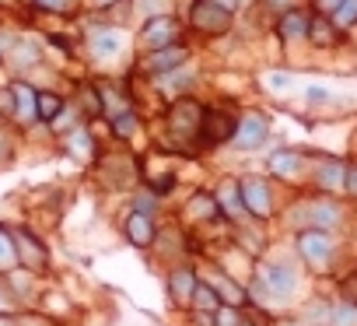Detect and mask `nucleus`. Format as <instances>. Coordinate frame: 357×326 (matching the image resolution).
<instances>
[{"label":"nucleus","mask_w":357,"mask_h":326,"mask_svg":"<svg viewBox=\"0 0 357 326\" xmlns=\"http://www.w3.org/2000/svg\"><path fill=\"white\" fill-rule=\"evenodd\" d=\"M200 119H204V102H197V98H190V95L168 102L165 123H168V133H172L175 140H193V144H197Z\"/></svg>","instance_id":"nucleus-1"},{"label":"nucleus","mask_w":357,"mask_h":326,"mask_svg":"<svg viewBox=\"0 0 357 326\" xmlns=\"http://www.w3.org/2000/svg\"><path fill=\"white\" fill-rule=\"evenodd\" d=\"M190 25H193V32H200V36H207V39H218V36L231 32L235 15L225 11V8H218L214 0H193V8H190Z\"/></svg>","instance_id":"nucleus-2"},{"label":"nucleus","mask_w":357,"mask_h":326,"mask_svg":"<svg viewBox=\"0 0 357 326\" xmlns=\"http://www.w3.org/2000/svg\"><path fill=\"white\" fill-rule=\"evenodd\" d=\"M235 112L228 109H218V105H204V119H200V130H197V144L200 147H221L235 137Z\"/></svg>","instance_id":"nucleus-3"},{"label":"nucleus","mask_w":357,"mask_h":326,"mask_svg":"<svg viewBox=\"0 0 357 326\" xmlns=\"http://www.w3.org/2000/svg\"><path fill=\"white\" fill-rule=\"evenodd\" d=\"M238 186H242L245 214L256 218V221H270V218H273V186H270V179H263V176H245V179H238Z\"/></svg>","instance_id":"nucleus-4"},{"label":"nucleus","mask_w":357,"mask_h":326,"mask_svg":"<svg viewBox=\"0 0 357 326\" xmlns=\"http://www.w3.org/2000/svg\"><path fill=\"white\" fill-rule=\"evenodd\" d=\"M178 36H183V25H178L175 15H151L144 18V29H140V46L144 50H161V46H172L178 43Z\"/></svg>","instance_id":"nucleus-5"},{"label":"nucleus","mask_w":357,"mask_h":326,"mask_svg":"<svg viewBox=\"0 0 357 326\" xmlns=\"http://www.w3.org/2000/svg\"><path fill=\"white\" fill-rule=\"evenodd\" d=\"M11 235H15V249H18V267H25L32 274H43L50 267L46 242L36 232H29V228H11Z\"/></svg>","instance_id":"nucleus-6"},{"label":"nucleus","mask_w":357,"mask_h":326,"mask_svg":"<svg viewBox=\"0 0 357 326\" xmlns=\"http://www.w3.org/2000/svg\"><path fill=\"white\" fill-rule=\"evenodd\" d=\"M294 246H298V256H301L308 267H315V270L329 267V260H333V239H329V232H322V228H305V232H298Z\"/></svg>","instance_id":"nucleus-7"},{"label":"nucleus","mask_w":357,"mask_h":326,"mask_svg":"<svg viewBox=\"0 0 357 326\" xmlns=\"http://www.w3.org/2000/svg\"><path fill=\"white\" fill-rule=\"evenodd\" d=\"M256 281L266 288V295H273V298H287V295H294V288H298V274H294V267H287L284 260H270V263H263L259 270H256Z\"/></svg>","instance_id":"nucleus-8"},{"label":"nucleus","mask_w":357,"mask_h":326,"mask_svg":"<svg viewBox=\"0 0 357 326\" xmlns=\"http://www.w3.org/2000/svg\"><path fill=\"white\" fill-rule=\"evenodd\" d=\"M266 137H270V119H266L263 112H245V116L235 123L231 144H235L238 151H259V147L266 144Z\"/></svg>","instance_id":"nucleus-9"},{"label":"nucleus","mask_w":357,"mask_h":326,"mask_svg":"<svg viewBox=\"0 0 357 326\" xmlns=\"http://www.w3.org/2000/svg\"><path fill=\"white\" fill-rule=\"evenodd\" d=\"M186 64H190V46L172 43V46H161V50H147L140 67H144L151 77H158V74H168V71L186 67Z\"/></svg>","instance_id":"nucleus-10"},{"label":"nucleus","mask_w":357,"mask_h":326,"mask_svg":"<svg viewBox=\"0 0 357 326\" xmlns=\"http://www.w3.org/2000/svg\"><path fill=\"white\" fill-rule=\"evenodd\" d=\"M312 179H315V186L322 193H343V186H347V161L343 158H319Z\"/></svg>","instance_id":"nucleus-11"},{"label":"nucleus","mask_w":357,"mask_h":326,"mask_svg":"<svg viewBox=\"0 0 357 326\" xmlns=\"http://www.w3.org/2000/svg\"><path fill=\"white\" fill-rule=\"evenodd\" d=\"M95 84V91H98V105H102V116L112 123L116 116H123V112H130L133 109V102H130V95L119 88V84H112V81H105V77H98V81H91Z\"/></svg>","instance_id":"nucleus-12"},{"label":"nucleus","mask_w":357,"mask_h":326,"mask_svg":"<svg viewBox=\"0 0 357 326\" xmlns=\"http://www.w3.org/2000/svg\"><path fill=\"white\" fill-rule=\"evenodd\" d=\"M308 25H312V15L305 8H287L277 15V36L284 43H305L308 39Z\"/></svg>","instance_id":"nucleus-13"},{"label":"nucleus","mask_w":357,"mask_h":326,"mask_svg":"<svg viewBox=\"0 0 357 326\" xmlns=\"http://www.w3.org/2000/svg\"><path fill=\"white\" fill-rule=\"evenodd\" d=\"M11 91H15V119L22 126L39 123V91L29 81H11Z\"/></svg>","instance_id":"nucleus-14"},{"label":"nucleus","mask_w":357,"mask_h":326,"mask_svg":"<svg viewBox=\"0 0 357 326\" xmlns=\"http://www.w3.org/2000/svg\"><path fill=\"white\" fill-rule=\"evenodd\" d=\"M197 284H200V277H197V270H193V267H175V270L168 274V298H172L175 305L190 309Z\"/></svg>","instance_id":"nucleus-15"},{"label":"nucleus","mask_w":357,"mask_h":326,"mask_svg":"<svg viewBox=\"0 0 357 326\" xmlns=\"http://www.w3.org/2000/svg\"><path fill=\"white\" fill-rule=\"evenodd\" d=\"M63 151H67L70 158L84 161V165H91V161L98 158V144H95V137H91L88 126H74V130H67V133H63Z\"/></svg>","instance_id":"nucleus-16"},{"label":"nucleus","mask_w":357,"mask_h":326,"mask_svg":"<svg viewBox=\"0 0 357 326\" xmlns=\"http://www.w3.org/2000/svg\"><path fill=\"white\" fill-rule=\"evenodd\" d=\"M123 232H126L130 246H137V249H147V246H154V239H158V225H154V214H140V211H130V218H126Z\"/></svg>","instance_id":"nucleus-17"},{"label":"nucleus","mask_w":357,"mask_h":326,"mask_svg":"<svg viewBox=\"0 0 357 326\" xmlns=\"http://www.w3.org/2000/svg\"><path fill=\"white\" fill-rule=\"evenodd\" d=\"M270 172L277 179H298L305 172V151L298 147H280L270 154Z\"/></svg>","instance_id":"nucleus-18"},{"label":"nucleus","mask_w":357,"mask_h":326,"mask_svg":"<svg viewBox=\"0 0 357 326\" xmlns=\"http://www.w3.org/2000/svg\"><path fill=\"white\" fill-rule=\"evenodd\" d=\"M154 88H158L168 102H175V98H183V95L193 91V74H190L186 67L168 71V74H158V77H154Z\"/></svg>","instance_id":"nucleus-19"},{"label":"nucleus","mask_w":357,"mask_h":326,"mask_svg":"<svg viewBox=\"0 0 357 326\" xmlns=\"http://www.w3.org/2000/svg\"><path fill=\"white\" fill-rule=\"evenodd\" d=\"M214 197H218V207H221L225 218H231V221L245 218V204H242V186H238V179H225Z\"/></svg>","instance_id":"nucleus-20"},{"label":"nucleus","mask_w":357,"mask_h":326,"mask_svg":"<svg viewBox=\"0 0 357 326\" xmlns=\"http://www.w3.org/2000/svg\"><path fill=\"white\" fill-rule=\"evenodd\" d=\"M207 284L218 291V298H221L225 305H235V309H245V305H249V291H245L235 277H228V274H221V270H218Z\"/></svg>","instance_id":"nucleus-21"},{"label":"nucleus","mask_w":357,"mask_h":326,"mask_svg":"<svg viewBox=\"0 0 357 326\" xmlns=\"http://www.w3.org/2000/svg\"><path fill=\"white\" fill-rule=\"evenodd\" d=\"M308 221H312V228H322V232H333L340 221H343V211H340V204L336 200H312L308 204Z\"/></svg>","instance_id":"nucleus-22"},{"label":"nucleus","mask_w":357,"mask_h":326,"mask_svg":"<svg viewBox=\"0 0 357 326\" xmlns=\"http://www.w3.org/2000/svg\"><path fill=\"white\" fill-rule=\"evenodd\" d=\"M340 39H343V32L333 25V18H329V15H312V25H308V43H315L319 50H333Z\"/></svg>","instance_id":"nucleus-23"},{"label":"nucleus","mask_w":357,"mask_h":326,"mask_svg":"<svg viewBox=\"0 0 357 326\" xmlns=\"http://www.w3.org/2000/svg\"><path fill=\"white\" fill-rule=\"evenodd\" d=\"M186 218H190V221H197V225L218 221V218H221L218 197H214V193H193V197H190V204H186Z\"/></svg>","instance_id":"nucleus-24"},{"label":"nucleus","mask_w":357,"mask_h":326,"mask_svg":"<svg viewBox=\"0 0 357 326\" xmlns=\"http://www.w3.org/2000/svg\"><path fill=\"white\" fill-rule=\"evenodd\" d=\"M88 46H91V57L109 60V57H116V53L123 50V36H119L116 29H95L91 39H88Z\"/></svg>","instance_id":"nucleus-25"},{"label":"nucleus","mask_w":357,"mask_h":326,"mask_svg":"<svg viewBox=\"0 0 357 326\" xmlns=\"http://www.w3.org/2000/svg\"><path fill=\"white\" fill-rule=\"evenodd\" d=\"M4 60H8L15 71H29V67H36V64L43 60V53H39L36 43H29V39H15L11 50L4 53Z\"/></svg>","instance_id":"nucleus-26"},{"label":"nucleus","mask_w":357,"mask_h":326,"mask_svg":"<svg viewBox=\"0 0 357 326\" xmlns=\"http://www.w3.org/2000/svg\"><path fill=\"white\" fill-rule=\"evenodd\" d=\"M221 305H225V302L218 298V291H214L207 281H200V284H197V291H193V302H190V309H193V312H218Z\"/></svg>","instance_id":"nucleus-27"},{"label":"nucleus","mask_w":357,"mask_h":326,"mask_svg":"<svg viewBox=\"0 0 357 326\" xmlns=\"http://www.w3.org/2000/svg\"><path fill=\"white\" fill-rule=\"evenodd\" d=\"M67 105V98L63 95H56V91H39V123H53L56 116H60V109Z\"/></svg>","instance_id":"nucleus-28"},{"label":"nucleus","mask_w":357,"mask_h":326,"mask_svg":"<svg viewBox=\"0 0 357 326\" xmlns=\"http://www.w3.org/2000/svg\"><path fill=\"white\" fill-rule=\"evenodd\" d=\"M18 267V249H15V235H11V228H4L0 225V270H15Z\"/></svg>","instance_id":"nucleus-29"},{"label":"nucleus","mask_w":357,"mask_h":326,"mask_svg":"<svg viewBox=\"0 0 357 326\" xmlns=\"http://www.w3.org/2000/svg\"><path fill=\"white\" fill-rule=\"evenodd\" d=\"M329 18H333V25H336L340 32L354 29V25H357V0H340V8H336Z\"/></svg>","instance_id":"nucleus-30"},{"label":"nucleus","mask_w":357,"mask_h":326,"mask_svg":"<svg viewBox=\"0 0 357 326\" xmlns=\"http://www.w3.org/2000/svg\"><path fill=\"white\" fill-rule=\"evenodd\" d=\"M137 126H140V116L130 109V112H123V116H116L112 119V133L119 137V140H130L133 133H137Z\"/></svg>","instance_id":"nucleus-31"},{"label":"nucleus","mask_w":357,"mask_h":326,"mask_svg":"<svg viewBox=\"0 0 357 326\" xmlns=\"http://www.w3.org/2000/svg\"><path fill=\"white\" fill-rule=\"evenodd\" d=\"M77 119H81V112H77V105H74V102H67V105L60 109V116H56V119H53L50 126H53L56 133H60V130L67 133V130H74V126H77Z\"/></svg>","instance_id":"nucleus-32"},{"label":"nucleus","mask_w":357,"mask_h":326,"mask_svg":"<svg viewBox=\"0 0 357 326\" xmlns=\"http://www.w3.org/2000/svg\"><path fill=\"white\" fill-rule=\"evenodd\" d=\"M333 326H357V305L343 302L333 309Z\"/></svg>","instance_id":"nucleus-33"},{"label":"nucleus","mask_w":357,"mask_h":326,"mask_svg":"<svg viewBox=\"0 0 357 326\" xmlns=\"http://www.w3.org/2000/svg\"><path fill=\"white\" fill-rule=\"evenodd\" d=\"M133 211H140V214H154L158 211V193L147 186L144 193H137V200H133Z\"/></svg>","instance_id":"nucleus-34"},{"label":"nucleus","mask_w":357,"mask_h":326,"mask_svg":"<svg viewBox=\"0 0 357 326\" xmlns=\"http://www.w3.org/2000/svg\"><path fill=\"white\" fill-rule=\"evenodd\" d=\"M238 323H242V312L235 305H221L214 312V326H238Z\"/></svg>","instance_id":"nucleus-35"},{"label":"nucleus","mask_w":357,"mask_h":326,"mask_svg":"<svg viewBox=\"0 0 357 326\" xmlns=\"http://www.w3.org/2000/svg\"><path fill=\"white\" fill-rule=\"evenodd\" d=\"M0 116L15 119V91H11V84H0Z\"/></svg>","instance_id":"nucleus-36"},{"label":"nucleus","mask_w":357,"mask_h":326,"mask_svg":"<svg viewBox=\"0 0 357 326\" xmlns=\"http://www.w3.org/2000/svg\"><path fill=\"white\" fill-rule=\"evenodd\" d=\"M36 8H43L50 15H63V11L74 8V0H36Z\"/></svg>","instance_id":"nucleus-37"},{"label":"nucleus","mask_w":357,"mask_h":326,"mask_svg":"<svg viewBox=\"0 0 357 326\" xmlns=\"http://www.w3.org/2000/svg\"><path fill=\"white\" fill-rule=\"evenodd\" d=\"M137 4V11L144 15V18H151V15H165V0H133Z\"/></svg>","instance_id":"nucleus-38"},{"label":"nucleus","mask_w":357,"mask_h":326,"mask_svg":"<svg viewBox=\"0 0 357 326\" xmlns=\"http://www.w3.org/2000/svg\"><path fill=\"white\" fill-rule=\"evenodd\" d=\"M18 326H56L53 319H46V316H18Z\"/></svg>","instance_id":"nucleus-39"},{"label":"nucleus","mask_w":357,"mask_h":326,"mask_svg":"<svg viewBox=\"0 0 357 326\" xmlns=\"http://www.w3.org/2000/svg\"><path fill=\"white\" fill-rule=\"evenodd\" d=\"M343 193L357 197V165H347V186H343Z\"/></svg>","instance_id":"nucleus-40"},{"label":"nucleus","mask_w":357,"mask_h":326,"mask_svg":"<svg viewBox=\"0 0 357 326\" xmlns=\"http://www.w3.org/2000/svg\"><path fill=\"white\" fill-rule=\"evenodd\" d=\"M336 8H340V0H315V11L319 15H333Z\"/></svg>","instance_id":"nucleus-41"},{"label":"nucleus","mask_w":357,"mask_h":326,"mask_svg":"<svg viewBox=\"0 0 357 326\" xmlns=\"http://www.w3.org/2000/svg\"><path fill=\"white\" fill-rule=\"evenodd\" d=\"M214 4H218V8H225V11H231V15H235V11H238V8H242V0H214Z\"/></svg>","instance_id":"nucleus-42"},{"label":"nucleus","mask_w":357,"mask_h":326,"mask_svg":"<svg viewBox=\"0 0 357 326\" xmlns=\"http://www.w3.org/2000/svg\"><path fill=\"white\" fill-rule=\"evenodd\" d=\"M8 305H11V295H8L4 281H0V312H8Z\"/></svg>","instance_id":"nucleus-43"},{"label":"nucleus","mask_w":357,"mask_h":326,"mask_svg":"<svg viewBox=\"0 0 357 326\" xmlns=\"http://www.w3.org/2000/svg\"><path fill=\"white\" fill-rule=\"evenodd\" d=\"M266 4H270V8H277V15H280V11H287V8H294L291 0H266Z\"/></svg>","instance_id":"nucleus-44"},{"label":"nucleus","mask_w":357,"mask_h":326,"mask_svg":"<svg viewBox=\"0 0 357 326\" xmlns=\"http://www.w3.org/2000/svg\"><path fill=\"white\" fill-rule=\"evenodd\" d=\"M112 4H119V0H91V8H98V11H109Z\"/></svg>","instance_id":"nucleus-45"},{"label":"nucleus","mask_w":357,"mask_h":326,"mask_svg":"<svg viewBox=\"0 0 357 326\" xmlns=\"http://www.w3.org/2000/svg\"><path fill=\"white\" fill-rule=\"evenodd\" d=\"M0 326H18V316H8V312H0Z\"/></svg>","instance_id":"nucleus-46"},{"label":"nucleus","mask_w":357,"mask_h":326,"mask_svg":"<svg viewBox=\"0 0 357 326\" xmlns=\"http://www.w3.org/2000/svg\"><path fill=\"white\" fill-rule=\"evenodd\" d=\"M238 326H256V323H252V319H245V316H242V323H238Z\"/></svg>","instance_id":"nucleus-47"},{"label":"nucleus","mask_w":357,"mask_h":326,"mask_svg":"<svg viewBox=\"0 0 357 326\" xmlns=\"http://www.w3.org/2000/svg\"><path fill=\"white\" fill-rule=\"evenodd\" d=\"M0 64H4V53H0Z\"/></svg>","instance_id":"nucleus-48"}]
</instances>
